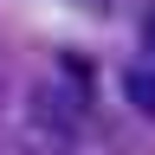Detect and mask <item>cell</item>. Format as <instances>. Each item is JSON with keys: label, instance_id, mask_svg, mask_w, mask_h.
<instances>
[{"label": "cell", "instance_id": "6da1fadb", "mask_svg": "<svg viewBox=\"0 0 155 155\" xmlns=\"http://www.w3.org/2000/svg\"><path fill=\"white\" fill-rule=\"evenodd\" d=\"M32 136H45L52 149L78 142V136L91 129V110H84V78H45V84H32Z\"/></svg>", "mask_w": 155, "mask_h": 155}, {"label": "cell", "instance_id": "7a4b0ae2", "mask_svg": "<svg viewBox=\"0 0 155 155\" xmlns=\"http://www.w3.org/2000/svg\"><path fill=\"white\" fill-rule=\"evenodd\" d=\"M123 97H129V110H142L149 123H155V65H129V78H123Z\"/></svg>", "mask_w": 155, "mask_h": 155}, {"label": "cell", "instance_id": "3957f363", "mask_svg": "<svg viewBox=\"0 0 155 155\" xmlns=\"http://www.w3.org/2000/svg\"><path fill=\"white\" fill-rule=\"evenodd\" d=\"M0 155H58L45 136H13V142H0Z\"/></svg>", "mask_w": 155, "mask_h": 155}, {"label": "cell", "instance_id": "277c9868", "mask_svg": "<svg viewBox=\"0 0 155 155\" xmlns=\"http://www.w3.org/2000/svg\"><path fill=\"white\" fill-rule=\"evenodd\" d=\"M0 104H7V78H0Z\"/></svg>", "mask_w": 155, "mask_h": 155}, {"label": "cell", "instance_id": "5b68a950", "mask_svg": "<svg viewBox=\"0 0 155 155\" xmlns=\"http://www.w3.org/2000/svg\"><path fill=\"white\" fill-rule=\"evenodd\" d=\"M149 45H155V19H149Z\"/></svg>", "mask_w": 155, "mask_h": 155}]
</instances>
